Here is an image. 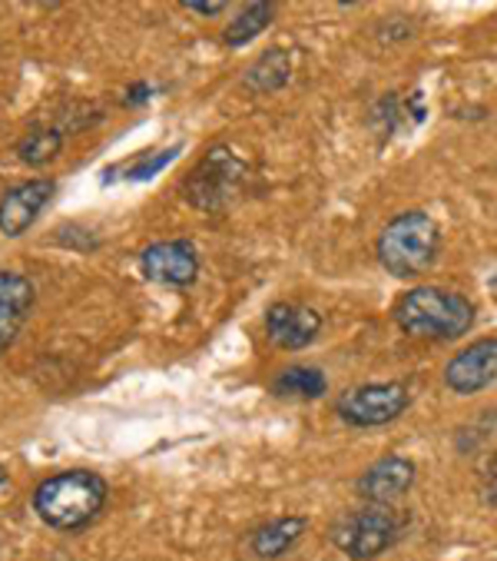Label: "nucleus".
Wrapping results in <instances>:
<instances>
[{
  "instance_id": "5",
  "label": "nucleus",
  "mask_w": 497,
  "mask_h": 561,
  "mask_svg": "<svg viewBox=\"0 0 497 561\" xmlns=\"http://www.w3.org/2000/svg\"><path fill=\"white\" fill-rule=\"evenodd\" d=\"M398 531H402V522L389 505H365L345 515L332 538L351 561H371L395 545Z\"/></svg>"
},
{
  "instance_id": "12",
  "label": "nucleus",
  "mask_w": 497,
  "mask_h": 561,
  "mask_svg": "<svg viewBox=\"0 0 497 561\" xmlns=\"http://www.w3.org/2000/svg\"><path fill=\"white\" fill-rule=\"evenodd\" d=\"M34 306V283L21 273H0V356H4Z\"/></svg>"
},
{
  "instance_id": "17",
  "label": "nucleus",
  "mask_w": 497,
  "mask_h": 561,
  "mask_svg": "<svg viewBox=\"0 0 497 561\" xmlns=\"http://www.w3.org/2000/svg\"><path fill=\"white\" fill-rule=\"evenodd\" d=\"M63 147V134L57 127H34L21 144H18V157L31 167H44L47 160H54Z\"/></svg>"
},
{
  "instance_id": "1",
  "label": "nucleus",
  "mask_w": 497,
  "mask_h": 561,
  "mask_svg": "<svg viewBox=\"0 0 497 561\" xmlns=\"http://www.w3.org/2000/svg\"><path fill=\"white\" fill-rule=\"evenodd\" d=\"M392 319L405 335H415V340H461L474 322V306L461 293L415 286L395 302Z\"/></svg>"
},
{
  "instance_id": "4",
  "label": "nucleus",
  "mask_w": 497,
  "mask_h": 561,
  "mask_svg": "<svg viewBox=\"0 0 497 561\" xmlns=\"http://www.w3.org/2000/svg\"><path fill=\"white\" fill-rule=\"evenodd\" d=\"M245 180H248L245 163H242L232 150L212 147V150L193 167V173L186 176L183 193H186V199H189L196 209L219 213V209H226V206H232V203L239 199Z\"/></svg>"
},
{
  "instance_id": "2",
  "label": "nucleus",
  "mask_w": 497,
  "mask_h": 561,
  "mask_svg": "<svg viewBox=\"0 0 497 561\" xmlns=\"http://www.w3.org/2000/svg\"><path fill=\"white\" fill-rule=\"evenodd\" d=\"M106 482L96 472L73 469L44 479L34 492V512L44 525L57 531H77L90 525L106 505Z\"/></svg>"
},
{
  "instance_id": "6",
  "label": "nucleus",
  "mask_w": 497,
  "mask_h": 561,
  "mask_svg": "<svg viewBox=\"0 0 497 561\" xmlns=\"http://www.w3.org/2000/svg\"><path fill=\"white\" fill-rule=\"evenodd\" d=\"M408 389L398 382H371V386H355L338 396V419L351 428H382L402 419L408 409Z\"/></svg>"
},
{
  "instance_id": "20",
  "label": "nucleus",
  "mask_w": 497,
  "mask_h": 561,
  "mask_svg": "<svg viewBox=\"0 0 497 561\" xmlns=\"http://www.w3.org/2000/svg\"><path fill=\"white\" fill-rule=\"evenodd\" d=\"M183 8H186V11H196V14H206V18H212V14H222L229 4H222V0H216V4H193V0H186Z\"/></svg>"
},
{
  "instance_id": "14",
  "label": "nucleus",
  "mask_w": 497,
  "mask_h": 561,
  "mask_svg": "<svg viewBox=\"0 0 497 561\" xmlns=\"http://www.w3.org/2000/svg\"><path fill=\"white\" fill-rule=\"evenodd\" d=\"M292 73V60L282 47H269L266 54H259V60H253L242 73V83L253 93H276L289 83Z\"/></svg>"
},
{
  "instance_id": "15",
  "label": "nucleus",
  "mask_w": 497,
  "mask_h": 561,
  "mask_svg": "<svg viewBox=\"0 0 497 561\" xmlns=\"http://www.w3.org/2000/svg\"><path fill=\"white\" fill-rule=\"evenodd\" d=\"M273 18H276V4H273V0H253V4H245L235 14V21L226 27L222 41L229 47H245L248 41H256L273 24Z\"/></svg>"
},
{
  "instance_id": "3",
  "label": "nucleus",
  "mask_w": 497,
  "mask_h": 561,
  "mask_svg": "<svg viewBox=\"0 0 497 561\" xmlns=\"http://www.w3.org/2000/svg\"><path fill=\"white\" fill-rule=\"evenodd\" d=\"M438 247H441L438 222L425 209H408V213L395 216L382 230L379 260L392 276L412 279V276L425 273L435 263Z\"/></svg>"
},
{
  "instance_id": "16",
  "label": "nucleus",
  "mask_w": 497,
  "mask_h": 561,
  "mask_svg": "<svg viewBox=\"0 0 497 561\" xmlns=\"http://www.w3.org/2000/svg\"><path fill=\"white\" fill-rule=\"evenodd\" d=\"M325 389H328V379L319 366H292L279 373L273 382V392L282 399H319L325 396Z\"/></svg>"
},
{
  "instance_id": "8",
  "label": "nucleus",
  "mask_w": 497,
  "mask_h": 561,
  "mask_svg": "<svg viewBox=\"0 0 497 561\" xmlns=\"http://www.w3.org/2000/svg\"><path fill=\"white\" fill-rule=\"evenodd\" d=\"M497 382V340H477L467 350H461L448 369H444V386L458 396H471Z\"/></svg>"
},
{
  "instance_id": "13",
  "label": "nucleus",
  "mask_w": 497,
  "mask_h": 561,
  "mask_svg": "<svg viewBox=\"0 0 497 561\" xmlns=\"http://www.w3.org/2000/svg\"><path fill=\"white\" fill-rule=\"evenodd\" d=\"M305 531V518L299 515H289V518H276V522H266L259 525L253 535H248V551L263 561H273V558H282Z\"/></svg>"
},
{
  "instance_id": "11",
  "label": "nucleus",
  "mask_w": 497,
  "mask_h": 561,
  "mask_svg": "<svg viewBox=\"0 0 497 561\" xmlns=\"http://www.w3.org/2000/svg\"><path fill=\"white\" fill-rule=\"evenodd\" d=\"M415 485V466L402 456H385L358 479V495L365 505H392Z\"/></svg>"
},
{
  "instance_id": "18",
  "label": "nucleus",
  "mask_w": 497,
  "mask_h": 561,
  "mask_svg": "<svg viewBox=\"0 0 497 561\" xmlns=\"http://www.w3.org/2000/svg\"><path fill=\"white\" fill-rule=\"evenodd\" d=\"M173 157H176V150H163L160 157H143V160H137L134 167H127V176H130V180H147V176L160 173Z\"/></svg>"
},
{
  "instance_id": "7",
  "label": "nucleus",
  "mask_w": 497,
  "mask_h": 561,
  "mask_svg": "<svg viewBox=\"0 0 497 561\" xmlns=\"http://www.w3.org/2000/svg\"><path fill=\"white\" fill-rule=\"evenodd\" d=\"M140 270L163 286H193L199 276V253L189 240H163L140 253Z\"/></svg>"
},
{
  "instance_id": "10",
  "label": "nucleus",
  "mask_w": 497,
  "mask_h": 561,
  "mask_svg": "<svg viewBox=\"0 0 497 561\" xmlns=\"http://www.w3.org/2000/svg\"><path fill=\"white\" fill-rule=\"evenodd\" d=\"M266 332L273 346L299 353L305 346H312L322 332V316L309 306H296V302H276L266 312Z\"/></svg>"
},
{
  "instance_id": "9",
  "label": "nucleus",
  "mask_w": 497,
  "mask_h": 561,
  "mask_svg": "<svg viewBox=\"0 0 497 561\" xmlns=\"http://www.w3.org/2000/svg\"><path fill=\"white\" fill-rule=\"evenodd\" d=\"M50 196H54V180H47V176L27 180V183L8 190L4 199H0V233L24 237L34 227V219L44 213V206L50 203Z\"/></svg>"
},
{
  "instance_id": "19",
  "label": "nucleus",
  "mask_w": 497,
  "mask_h": 561,
  "mask_svg": "<svg viewBox=\"0 0 497 561\" xmlns=\"http://www.w3.org/2000/svg\"><path fill=\"white\" fill-rule=\"evenodd\" d=\"M481 495L487 505H497V453L481 469Z\"/></svg>"
},
{
  "instance_id": "21",
  "label": "nucleus",
  "mask_w": 497,
  "mask_h": 561,
  "mask_svg": "<svg viewBox=\"0 0 497 561\" xmlns=\"http://www.w3.org/2000/svg\"><path fill=\"white\" fill-rule=\"evenodd\" d=\"M4 482H8V472H4V469H0V485H4Z\"/></svg>"
}]
</instances>
